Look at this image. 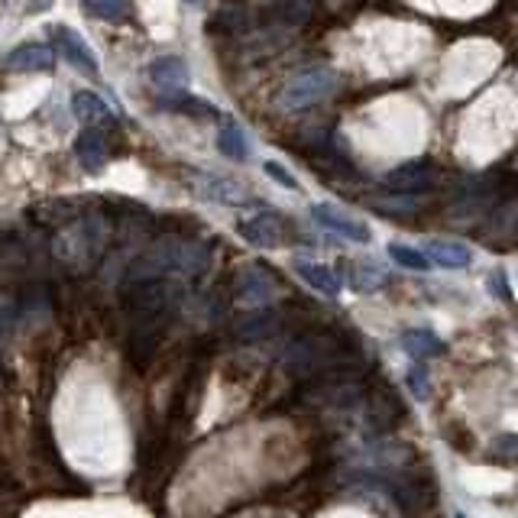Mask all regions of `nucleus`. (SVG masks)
<instances>
[{"mask_svg":"<svg viewBox=\"0 0 518 518\" xmlns=\"http://www.w3.org/2000/svg\"><path fill=\"white\" fill-rule=\"evenodd\" d=\"M107 240H111L107 221L98 214H88V217H78L75 224H68L55 234L52 253H55L62 269H68L72 276H81V272H91L98 266Z\"/></svg>","mask_w":518,"mask_h":518,"instance_id":"f257e3e1","label":"nucleus"},{"mask_svg":"<svg viewBox=\"0 0 518 518\" xmlns=\"http://www.w3.org/2000/svg\"><path fill=\"white\" fill-rule=\"evenodd\" d=\"M340 88V75L327 65H311L305 72L292 75L279 91V107L282 111H308L315 104L327 101Z\"/></svg>","mask_w":518,"mask_h":518,"instance_id":"f03ea898","label":"nucleus"},{"mask_svg":"<svg viewBox=\"0 0 518 518\" xmlns=\"http://www.w3.org/2000/svg\"><path fill=\"white\" fill-rule=\"evenodd\" d=\"M240 237L247 240L250 247H259V250H279L292 240L289 221L272 211H259L253 214V217H243V221H240Z\"/></svg>","mask_w":518,"mask_h":518,"instance_id":"7ed1b4c3","label":"nucleus"},{"mask_svg":"<svg viewBox=\"0 0 518 518\" xmlns=\"http://www.w3.org/2000/svg\"><path fill=\"white\" fill-rule=\"evenodd\" d=\"M383 185L395 195H418L425 188L434 185V166L428 159H412V162H402L395 169L386 172Z\"/></svg>","mask_w":518,"mask_h":518,"instance_id":"20e7f679","label":"nucleus"},{"mask_svg":"<svg viewBox=\"0 0 518 518\" xmlns=\"http://www.w3.org/2000/svg\"><path fill=\"white\" fill-rule=\"evenodd\" d=\"M52 36H55V49H59V55L68 62V65H75L78 72H85V75H98V72H101L94 49L85 43V36H78L72 26L59 23L52 30Z\"/></svg>","mask_w":518,"mask_h":518,"instance_id":"39448f33","label":"nucleus"},{"mask_svg":"<svg viewBox=\"0 0 518 518\" xmlns=\"http://www.w3.org/2000/svg\"><path fill=\"white\" fill-rule=\"evenodd\" d=\"M276 295V276L263 266H243L237 272V301L247 308H263Z\"/></svg>","mask_w":518,"mask_h":518,"instance_id":"423d86ee","label":"nucleus"},{"mask_svg":"<svg viewBox=\"0 0 518 518\" xmlns=\"http://www.w3.org/2000/svg\"><path fill=\"white\" fill-rule=\"evenodd\" d=\"M311 217H315V221L321 224L324 230L340 234V237L353 240V243H369V240H373L369 227H366L363 221H357V217L344 214L337 204H315V208H311Z\"/></svg>","mask_w":518,"mask_h":518,"instance_id":"0eeeda50","label":"nucleus"},{"mask_svg":"<svg viewBox=\"0 0 518 518\" xmlns=\"http://www.w3.org/2000/svg\"><path fill=\"white\" fill-rule=\"evenodd\" d=\"M188 78H191V72H188V62L182 55H162L149 65V81L162 94H179L188 85Z\"/></svg>","mask_w":518,"mask_h":518,"instance_id":"6e6552de","label":"nucleus"},{"mask_svg":"<svg viewBox=\"0 0 518 518\" xmlns=\"http://www.w3.org/2000/svg\"><path fill=\"white\" fill-rule=\"evenodd\" d=\"M188 185L195 188L198 195L208 198V201H217V204H240L247 201V191L237 185L234 179H221V175H208V172H195Z\"/></svg>","mask_w":518,"mask_h":518,"instance_id":"1a4fd4ad","label":"nucleus"},{"mask_svg":"<svg viewBox=\"0 0 518 518\" xmlns=\"http://www.w3.org/2000/svg\"><path fill=\"white\" fill-rule=\"evenodd\" d=\"M7 72H49L55 65V52L43 43H23L7 55Z\"/></svg>","mask_w":518,"mask_h":518,"instance_id":"9d476101","label":"nucleus"},{"mask_svg":"<svg viewBox=\"0 0 518 518\" xmlns=\"http://www.w3.org/2000/svg\"><path fill=\"white\" fill-rule=\"evenodd\" d=\"M421 250L431 259V266H441V269H467L473 263V250L457 240H428Z\"/></svg>","mask_w":518,"mask_h":518,"instance_id":"9b49d317","label":"nucleus"},{"mask_svg":"<svg viewBox=\"0 0 518 518\" xmlns=\"http://www.w3.org/2000/svg\"><path fill=\"white\" fill-rule=\"evenodd\" d=\"M402 350H405L412 360H434L447 353V344H444L431 327H408L402 334Z\"/></svg>","mask_w":518,"mask_h":518,"instance_id":"f8f14e48","label":"nucleus"},{"mask_svg":"<svg viewBox=\"0 0 518 518\" xmlns=\"http://www.w3.org/2000/svg\"><path fill=\"white\" fill-rule=\"evenodd\" d=\"M75 156L85 172H101L107 166V143H104V136L98 130H85V133L78 136Z\"/></svg>","mask_w":518,"mask_h":518,"instance_id":"ddd939ff","label":"nucleus"},{"mask_svg":"<svg viewBox=\"0 0 518 518\" xmlns=\"http://www.w3.org/2000/svg\"><path fill=\"white\" fill-rule=\"evenodd\" d=\"M295 269H298V276H301V279L311 285V289L321 292V295H327V298L340 295V289H344V282H340V276L331 269V266H324V263H298Z\"/></svg>","mask_w":518,"mask_h":518,"instance_id":"4468645a","label":"nucleus"},{"mask_svg":"<svg viewBox=\"0 0 518 518\" xmlns=\"http://www.w3.org/2000/svg\"><path fill=\"white\" fill-rule=\"evenodd\" d=\"M72 111H75V117L81 120L85 127H98V123H107V120H111V111H107L104 98L94 91H75Z\"/></svg>","mask_w":518,"mask_h":518,"instance_id":"2eb2a0df","label":"nucleus"},{"mask_svg":"<svg viewBox=\"0 0 518 518\" xmlns=\"http://www.w3.org/2000/svg\"><path fill=\"white\" fill-rule=\"evenodd\" d=\"M217 149H221L227 159L234 162H247L250 156V146H247V136L240 130L237 120H224L221 123V133H217Z\"/></svg>","mask_w":518,"mask_h":518,"instance_id":"dca6fc26","label":"nucleus"},{"mask_svg":"<svg viewBox=\"0 0 518 518\" xmlns=\"http://www.w3.org/2000/svg\"><path fill=\"white\" fill-rule=\"evenodd\" d=\"M276 331H279V315L276 311H253V315L237 324L240 340H266Z\"/></svg>","mask_w":518,"mask_h":518,"instance_id":"f3484780","label":"nucleus"},{"mask_svg":"<svg viewBox=\"0 0 518 518\" xmlns=\"http://www.w3.org/2000/svg\"><path fill=\"white\" fill-rule=\"evenodd\" d=\"M383 282H386V272L379 269V266L373 263H353L347 266V285L353 292H376V289H383Z\"/></svg>","mask_w":518,"mask_h":518,"instance_id":"a211bd4d","label":"nucleus"},{"mask_svg":"<svg viewBox=\"0 0 518 518\" xmlns=\"http://www.w3.org/2000/svg\"><path fill=\"white\" fill-rule=\"evenodd\" d=\"M81 7L98 20H107V23H123L133 13V4L130 0H81Z\"/></svg>","mask_w":518,"mask_h":518,"instance_id":"6ab92c4d","label":"nucleus"},{"mask_svg":"<svg viewBox=\"0 0 518 518\" xmlns=\"http://www.w3.org/2000/svg\"><path fill=\"white\" fill-rule=\"evenodd\" d=\"M389 256L399 266H405V269H415V272H428V269H431V259L425 256V250L405 247V243H389Z\"/></svg>","mask_w":518,"mask_h":518,"instance_id":"aec40b11","label":"nucleus"},{"mask_svg":"<svg viewBox=\"0 0 518 518\" xmlns=\"http://www.w3.org/2000/svg\"><path fill=\"white\" fill-rule=\"evenodd\" d=\"M166 107L179 114H191V117H217V111L208 101H201V98H169Z\"/></svg>","mask_w":518,"mask_h":518,"instance_id":"412c9836","label":"nucleus"},{"mask_svg":"<svg viewBox=\"0 0 518 518\" xmlns=\"http://www.w3.org/2000/svg\"><path fill=\"white\" fill-rule=\"evenodd\" d=\"M489 457L499 463H518V434H499L489 444Z\"/></svg>","mask_w":518,"mask_h":518,"instance_id":"4be33fe9","label":"nucleus"},{"mask_svg":"<svg viewBox=\"0 0 518 518\" xmlns=\"http://www.w3.org/2000/svg\"><path fill=\"white\" fill-rule=\"evenodd\" d=\"M405 389L412 392V399L415 402H428V395H431V379H428L425 366H412V369H408Z\"/></svg>","mask_w":518,"mask_h":518,"instance_id":"5701e85b","label":"nucleus"},{"mask_svg":"<svg viewBox=\"0 0 518 518\" xmlns=\"http://www.w3.org/2000/svg\"><path fill=\"white\" fill-rule=\"evenodd\" d=\"M263 169H266V175H269V179H276V182H279L282 188H292V191H298V182H295V175H292L289 169H282L279 162H266Z\"/></svg>","mask_w":518,"mask_h":518,"instance_id":"b1692460","label":"nucleus"},{"mask_svg":"<svg viewBox=\"0 0 518 518\" xmlns=\"http://www.w3.org/2000/svg\"><path fill=\"white\" fill-rule=\"evenodd\" d=\"M493 292L502 298V301H512V292L505 289V272H502V269L493 272Z\"/></svg>","mask_w":518,"mask_h":518,"instance_id":"393cba45","label":"nucleus"},{"mask_svg":"<svg viewBox=\"0 0 518 518\" xmlns=\"http://www.w3.org/2000/svg\"><path fill=\"white\" fill-rule=\"evenodd\" d=\"M10 308H13V305H10L7 298L0 295V340L7 337V327H10Z\"/></svg>","mask_w":518,"mask_h":518,"instance_id":"a878e982","label":"nucleus"},{"mask_svg":"<svg viewBox=\"0 0 518 518\" xmlns=\"http://www.w3.org/2000/svg\"><path fill=\"white\" fill-rule=\"evenodd\" d=\"M188 4H201V0H188Z\"/></svg>","mask_w":518,"mask_h":518,"instance_id":"bb28decb","label":"nucleus"}]
</instances>
